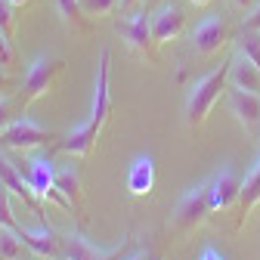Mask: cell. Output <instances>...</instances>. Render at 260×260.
<instances>
[{"instance_id": "obj_22", "label": "cell", "mask_w": 260, "mask_h": 260, "mask_svg": "<svg viewBox=\"0 0 260 260\" xmlns=\"http://www.w3.org/2000/svg\"><path fill=\"white\" fill-rule=\"evenodd\" d=\"M10 189L4 186L0 189V226H7V230H13V233H19V220H16V214H13V205H10Z\"/></svg>"}, {"instance_id": "obj_16", "label": "cell", "mask_w": 260, "mask_h": 260, "mask_svg": "<svg viewBox=\"0 0 260 260\" xmlns=\"http://www.w3.org/2000/svg\"><path fill=\"white\" fill-rule=\"evenodd\" d=\"M254 205H260V158H257L254 171L242 180V192H239V214H242V220H239V226L245 223V217L251 214Z\"/></svg>"}, {"instance_id": "obj_32", "label": "cell", "mask_w": 260, "mask_h": 260, "mask_svg": "<svg viewBox=\"0 0 260 260\" xmlns=\"http://www.w3.org/2000/svg\"><path fill=\"white\" fill-rule=\"evenodd\" d=\"M189 4H192V7H208L211 0H189Z\"/></svg>"}, {"instance_id": "obj_34", "label": "cell", "mask_w": 260, "mask_h": 260, "mask_svg": "<svg viewBox=\"0 0 260 260\" xmlns=\"http://www.w3.org/2000/svg\"><path fill=\"white\" fill-rule=\"evenodd\" d=\"M0 189H4V183H0Z\"/></svg>"}, {"instance_id": "obj_8", "label": "cell", "mask_w": 260, "mask_h": 260, "mask_svg": "<svg viewBox=\"0 0 260 260\" xmlns=\"http://www.w3.org/2000/svg\"><path fill=\"white\" fill-rule=\"evenodd\" d=\"M118 35L121 41L134 50L137 56L143 59H155V38H152V25H149V16L143 10H134L127 19L118 22Z\"/></svg>"}, {"instance_id": "obj_28", "label": "cell", "mask_w": 260, "mask_h": 260, "mask_svg": "<svg viewBox=\"0 0 260 260\" xmlns=\"http://www.w3.org/2000/svg\"><path fill=\"white\" fill-rule=\"evenodd\" d=\"M199 260H226V257H223V254H220V251H214V248H205V251H202V257H199Z\"/></svg>"}, {"instance_id": "obj_20", "label": "cell", "mask_w": 260, "mask_h": 260, "mask_svg": "<svg viewBox=\"0 0 260 260\" xmlns=\"http://www.w3.org/2000/svg\"><path fill=\"white\" fill-rule=\"evenodd\" d=\"M16 25H19V7L13 0H0V35H7L13 41L16 38Z\"/></svg>"}, {"instance_id": "obj_9", "label": "cell", "mask_w": 260, "mask_h": 260, "mask_svg": "<svg viewBox=\"0 0 260 260\" xmlns=\"http://www.w3.org/2000/svg\"><path fill=\"white\" fill-rule=\"evenodd\" d=\"M230 41V25H226L223 16H208L195 25L192 31V47L199 56H214L220 53V47Z\"/></svg>"}, {"instance_id": "obj_10", "label": "cell", "mask_w": 260, "mask_h": 260, "mask_svg": "<svg viewBox=\"0 0 260 260\" xmlns=\"http://www.w3.org/2000/svg\"><path fill=\"white\" fill-rule=\"evenodd\" d=\"M149 25H152V38L155 44H168V41H177L186 28V10L180 4H161L152 16H149Z\"/></svg>"}, {"instance_id": "obj_2", "label": "cell", "mask_w": 260, "mask_h": 260, "mask_svg": "<svg viewBox=\"0 0 260 260\" xmlns=\"http://www.w3.org/2000/svg\"><path fill=\"white\" fill-rule=\"evenodd\" d=\"M226 84H230V62L220 65V69H214V72H208L205 78H199V81L189 87L186 109H183L189 127H202V124L208 121V115H211V109L217 106V100L223 96Z\"/></svg>"}, {"instance_id": "obj_30", "label": "cell", "mask_w": 260, "mask_h": 260, "mask_svg": "<svg viewBox=\"0 0 260 260\" xmlns=\"http://www.w3.org/2000/svg\"><path fill=\"white\" fill-rule=\"evenodd\" d=\"M134 4H137V0H118V10H130Z\"/></svg>"}, {"instance_id": "obj_25", "label": "cell", "mask_w": 260, "mask_h": 260, "mask_svg": "<svg viewBox=\"0 0 260 260\" xmlns=\"http://www.w3.org/2000/svg\"><path fill=\"white\" fill-rule=\"evenodd\" d=\"M16 65V47L7 35H0V69H13Z\"/></svg>"}, {"instance_id": "obj_3", "label": "cell", "mask_w": 260, "mask_h": 260, "mask_svg": "<svg viewBox=\"0 0 260 260\" xmlns=\"http://www.w3.org/2000/svg\"><path fill=\"white\" fill-rule=\"evenodd\" d=\"M208 214H214V208H211V189H208V183H202V186L183 192V199L174 208L171 226H174L177 233H189V230H195V226H202L208 220Z\"/></svg>"}, {"instance_id": "obj_27", "label": "cell", "mask_w": 260, "mask_h": 260, "mask_svg": "<svg viewBox=\"0 0 260 260\" xmlns=\"http://www.w3.org/2000/svg\"><path fill=\"white\" fill-rule=\"evenodd\" d=\"M13 87H16V81L7 75V69H0V96H13Z\"/></svg>"}, {"instance_id": "obj_26", "label": "cell", "mask_w": 260, "mask_h": 260, "mask_svg": "<svg viewBox=\"0 0 260 260\" xmlns=\"http://www.w3.org/2000/svg\"><path fill=\"white\" fill-rule=\"evenodd\" d=\"M242 31H245V35H257V31H260V4L251 7V13L242 22Z\"/></svg>"}, {"instance_id": "obj_14", "label": "cell", "mask_w": 260, "mask_h": 260, "mask_svg": "<svg viewBox=\"0 0 260 260\" xmlns=\"http://www.w3.org/2000/svg\"><path fill=\"white\" fill-rule=\"evenodd\" d=\"M152 189H155V161L149 155H140L127 171V192L137 199H146V195H152Z\"/></svg>"}, {"instance_id": "obj_23", "label": "cell", "mask_w": 260, "mask_h": 260, "mask_svg": "<svg viewBox=\"0 0 260 260\" xmlns=\"http://www.w3.org/2000/svg\"><path fill=\"white\" fill-rule=\"evenodd\" d=\"M239 53L248 56L257 69H260V35H245V38L239 41Z\"/></svg>"}, {"instance_id": "obj_19", "label": "cell", "mask_w": 260, "mask_h": 260, "mask_svg": "<svg viewBox=\"0 0 260 260\" xmlns=\"http://www.w3.org/2000/svg\"><path fill=\"white\" fill-rule=\"evenodd\" d=\"M22 251H25V242L19 239V233L0 226V260H22Z\"/></svg>"}, {"instance_id": "obj_29", "label": "cell", "mask_w": 260, "mask_h": 260, "mask_svg": "<svg viewBox=\"0 0 260 260\" xmlns=\"http://www.w3.org/2000/svg\"><path fill=\"white\" fill-rule=\"evenodd\" d=\"M230 4H233L236 10H242V13H245V10H251V7H254V0H230Z\"/></svg>"}, {"instance_id": "obj_5", "label": "cell", "mask_w": 260, "mask_h": 260, "mask_svg": "<svg viewBox=\"0 0 260 260\" xmlns=\"http://www.w3.org/2000/svg\"><path fill=\"white\" fill-rule=\"evenodd\" d=\"M0 183H4V186L13 192V199H19L31 214L38 217V223L47 220V217H44V205H41V199H38V192L31 189V183H28V174L16 165L10 155H0Z\"/></svg>"}, {"instance_id": "obj_11", "label": "cell", "mask_w": 260, "mask_h": 260, "mask_svg": "<svg viewBox=\"0 0 260 260\" xmlns=\"http://www.w3.org/2000/svg\"><path fill=\"white\" fill-rule=\"evenodd\" d=\"M19 239L25 242V248L38 257H47V260H59L62 257V239L50 230V223H38V230H31V226H19Z\"/></svg>"}, {"instance_id": "obj_17", "label": "cell", "mask_w": 260, "mask_h": 260, "mask_svg": "<svg viewBox=\"0 0 260 260\" xmlns=\"http://www.w3.org/2000/svg\"><path fill=\"white\" fill-rule=\"evenodd\" d=\"M56 189L65 195V199H72V202H81V177L75 168H56Z\"/></svg>"}, {"instance_id": "obj_7", "label": "cell", "mask_w": 260, "mask_h": 260, "mask_svg": "<svg viewBox=\"0 0 260 260\" xmlns=\"http://www.w3.org/2000/svg\"><path fill=\"white\" fill-rule=\"evenodd\" d=\"M53 134L44 130L41 124H35L31 118H16L10 127L0 130V149H13V152H28V149H38L44 143H50Z\"/></svg>"}, {"instance_id": "obj_33", "label": "cell", "mask_w": 260, "mask_h": 260, "mask_svg": "<svg viewBox=\"0 0 260 260\" xmlns=\"http://www.w3.org/2000/svg\"><path fill=\"white\" fill-rule=\"evenodd\" d=\"M13 4H16V7H25V4H31V0H13Z\"/></svg>"}, {"instance_id": "obj_18", "label": "cell", "mask_w": 260, "mask_h": 260, "mask_svg": "<svg viewBox=\"0 0 260 260\" xmlns=\"http://www.w3.org/2000/svg\"><path fill=\"white\" fill-rule=\"evenodd\" d=\"M56 10H59V16L65 19V25H72V28H78V31L87 28V13H84V7H81V0H56Z\"/></svg>"}, {"instance_id": "obj_31", "label": "cell", "mask_w": 260, "mask_h": 260, "mask_svg": "<svg viewBox=\"0 0 260 260\" xmlns=\"http://www.w3.org/2000/svg\"><path fill=\"white\" fill-rule=\"evenodd\" d=\"M124 260H149V257H146V251H137V254H130V257H124Z\"/></svg>"}, {"instance_id": "obj_15", "label": "cell", "mask_w": 260, "mask_h": 260, "mask_svg": "<svg viewBox=\"0 0 260 260\" xmlns=\"http://www.w3.org/2000/svg\"><path fill=\"white\" fill-rule=\"evenodd\" d=\"M230 87L260 93V69H257L248 56H242V53H236L230 59Z\"/></svg>"}, {"instance_id": "obj_24", "label": "cell", "mask_w": 260, "mask_h": 260, "mask_svg": "<svg viewBox=\"0 0 260 260\" xmlns=\"http://www.w3.org/2000/svg\"><path fill=\"white\" fill-rule=\"evenodd\" d=\"M81 7L87 16H109L118 7V0H81Z\"/></svg>"}, {"instance_id": "obj_4", "label": "cell", "mask_w": 260, "mask_h": 260, "mask_svg": "<svg viewBox=\"0 0 260 260\" xmlns=\"http://www.w3.org/2000/svg\"><path fill=\"white\" fill-rule=\"evenodd\" d=\"M25 174H28V183H31V189L38 192L41 202H53L62 211H72L75 208V202L65 199V195L56 189V165H53V158H47V155H31Z\"/></svg>"}, {"instance_id": "obj_6", "label": "cell", "mask_w": 260, "mask_h": 260, "mask_svg": "<svg viewBox=\"0 0 260 260\" xmlns=\"http://www.w3.org/2000/svg\"><path fill=\"white\" fill-rule=\"evenodd\" d=\"M62 59L59 56H50V53H44V56H35L31 59V65H28V72H25V81H22V96H25V103H35V100H41V96H47V90L53 87V81H56V75L62 72Z\"/></svg>"}, {"instance_id": "obj_12", "label": "cell", "mask_w": 260, "mask_h": 260, "mask_svg": "<svg viewBox=\"0 0 260 260\" xmlns=\"http://www.w3.org/2000/svg\"><path fill=\"white\" fill-rule=\"evenodd\" d=\"M211 189V208L214 211H230L239 205V192H242V177L233 171V168H223L220 174L211 177L208 183Z\"/></svg>"}, {"instance_id": "obj_1", "label": "cell", "mask_w": 260, "mask_h": 260, "mask_svg": "<svg viewBox=\"0 0 260 260\" xmlns=\"http://www.w3.org/2000/svg\"><path fill=\"white\" fill-rule=\"evenodd\" d=\"M109 62H112V53L103 50L100 53V62H96V84H93V106H90V118L84 124H78L75 130L65 134V140H59V149L65 155H75V158H84L90 155L100 130L106 127L109 115H112V84H109Z\"/></svg>"}, {"instance_id": "obj_21", "label": "cell", "mask_w": 260, "mask_h": 260, "mask_svg": "<svg viewBox=\"0 0 260 260\" xmlns=\"http://www.w3.org/2000/svg\"><path fill=\"white\" fill-rule=\"evenodd\" d=\"M25 106H28V103H25V96H19V100H13V96H0V130L10 127V124L22 115Z\"/></svg>"}, {"instance_id": "obj_13", "label": "cell", "mask_w": 260, "mask_h": 260, "mask_svg": "<svg viewBox=\"0 0 260 260\" xmlns=\"http://www.w3.org/2000/svg\"><path fill=\"white\" fill-rule=\"evenodd\" d=\"M230 112L239 118V124L245 130L260 137V93L251 90H230Z\"/></svg>"}]
</instances>
